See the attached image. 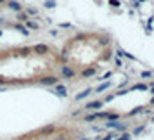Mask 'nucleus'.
<instances>
[{
  "label": "nucleus",
  "mask_w": 154,
  "mask_h": 140,
  "mask_svg": "<svg viewBox=\"0 0 154 140\" xmlns=\"http://www.w3.org/2000/svg\"><path fill=\"white\" fill-rule=\"evenodd\" d=\"M59 57L45 43L19 45L0 50V85H55Z\"/></svg>",
  "instance_id": "obj_1"
},
{
  "label": "nucleus",
  "mask_w": 154,
  "mask_h": 140,
  "mask_svg": "<svg viewBox=\"0 0 154 140\" xmlns=\"http://www.w3.org/2000/svg\"><path fill=\"white\" fill-rule=\"evenodd\" d=\"M59 57L61 78L94 76L101 64L113 57V38L102 31H81L71 36Z\"/></svg>",
  "instance_id": "obj_2"
},
{
  "label": "nucleus",
  "mask_w": 154,
  "mask_h": 140,
  "mask_svg": "<svg viewBox=\"0 0 154 140\" xmlns=\"http://www.w3.org/2000/svg\"><path fill=\"white\" fill-rule=\"evenodd\" d=\"M55 132H57V126H55V125H49V126H43V128H40V130L36 132V135L45 139V137H52Z\"/></svg>",
  "instance_id": "obj_3"
},
{
  "label": "nucleus",
  "mask_w": 154,
  "mask_h": 140,
  "mask_svg": "<svg viewBox=\"0 0 154 140\" xmlns=\"http://www.w3.org/2000/svg\"><path fill=\"white\" fill-rule=\"evenodd\" d=\"M52 139L54 140H69V135H66V133H59V135H57V132H55Z\"/></svg>",
  "instance_id": "obj_4"
}]
</instances>
